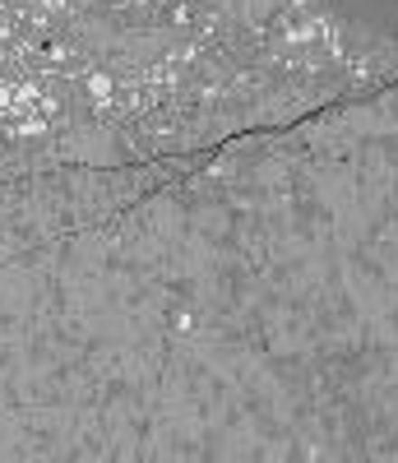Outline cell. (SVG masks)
<instances>
[{"label": "cell", "mask_w": 398, "mask_h": 463, "mask_svg": "<svg viewBox=\"0 0 398 463\" xmlns=\"http://www.w3.org/2000/svg\"><path fill=\"white\" fill-rule=\"evenodd\" d=\"M325 10L362 43H398V0H325Z\"/></svg>", "instance_id": "7a4b0ae2"}, {"label": "cell", "mask_w": 398, "mask_h": 463, "mask_svg": "<svg viewBox=\"0 0 398 463\" xmlns=\"http://www.w3.org/2000/svg\"><path fill=\"white\" fill-rule=\"evenodd\" d=\"M209 5H218V10H223V14H232V19L260 24V19H269V14L278 10V0H209Z\"/></svg>", "instance_id": "3957f363"}, {"label": "cell", "mask_w": 398, "mask_h": 463, "mask_svg": "<svg viewBox=\"0 0 398 463\" xmlns=\"http://www.w3.org/2000/svg\"><path fill=\"white\" fill-rule=\"evenodd\" d=\"M0 449L398 463V80L0 200Z\"/></svg>", "instance_id": "6da1fadb"}]
</instances>
